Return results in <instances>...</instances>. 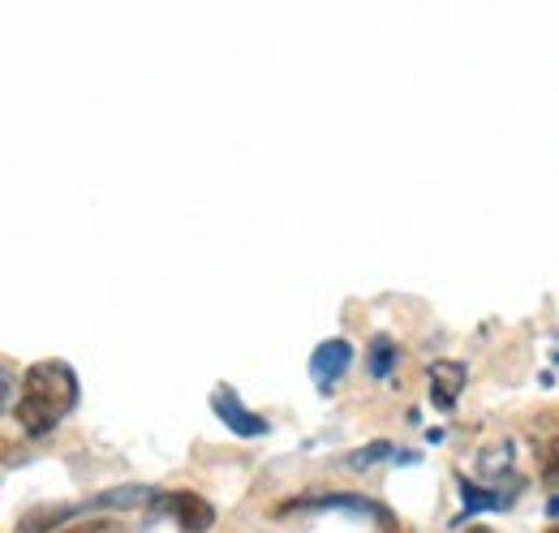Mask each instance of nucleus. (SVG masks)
Segmentation results:
<instances>
[{"label":"nucleus","instance_id":"f257e3e1","mask_svg":"<svg viewBox=\"0 0 559 533\" xmlns=\"http://www.w3.org/2000/svg\"><path fill=\"white\" fill-rule=\"evenodd\" d=\"M73 404H78V375L66 362L44 357V362H35L22 375V392H17L9 413L17 417V426L31 439H44V435H52L70 417Z\"/></svg>","mask_w":559,"mask_h":533},{"label":"nucleus","instance_id":"f03ea898","mask_svg":"<svg viewBox=\"0 0 559 533\" xmlns=\"http://www.w3.org/2000/svg\"><path fill=\"white\" fill-rule=\"evenodd\" d=\"M151 508L164 512V517H173L177 530L186 533H207L215 525V508H211L203 495H194V490H155V504Z\"/></svg>","mask_w":559,"mask_h":533},{"label":"nucleus","instance_id":"7ed1b4c3","mask_svg":"<svg viewBox=\"0 0 559 533\" xmlns=\"http://www.w3.org/2000/svg\"><path fill=\"white\" fill-rule=\"evenodd\" d=\"M353 366V344L349 340H323L319 348H314V357H310V375H314V383H319V392H332L345 375H349Z\"/></svg>","mask_w":559,"mask_h":533},{"label":"nucleus","instance_id":"20e7f679","mask_svg":"<svg viewBox=\"0 0 559 533\" xmlns=\"http://www.w3.org/2000/svg\"><path fill=\"white\" fill-rule=\"evenodd\" d=\"M211 408L219 413V422H224L228 430H237V435H246V439L267 435V422H263V417H254V413L237 400L233 388H215V392H211Z\"/></svg>","mask_w":559,"mask_h":533},{"label":"nucleus","instance_id":"39448f33","mask_svg":"<svg viewBox=\"0 0 559 533\" xmlns=\"http://www.w3.org/2000/svg\"><path fill=\"white\" fill-rule=\"evenodd\" d=\"M426 379H430V400L439 408H452L461 400V392H465V383H469V370L461 362H435Z\"/></svg>","mask_w":559,"mask_h":533},{"label":"nucleus","instance_id":"423d86ee","mask_svg":"<svg viewBox=\"0 0 559 533\" xmlns=\"http://www.w3.org/2000/svg\"><path fill=\"white\" fill-rule=\"evenodd\" d=\"M57 533H130V530L117 517H82V521H73V525H66V530Z\"/></svg>","mask_w":559,"mask_h":533},{"label":"nucleus","instance_id":"0eeeda50","mask_svg":"<svg viewBox=\"0 0 559 533\" xmlns=\"http://www.w3.org/2000/svg\"><path fill=\"white\" fill-rule=\"evenodd\" d=\"M370 353H374V357H370V370H374L379 379H388V370H392V357H396V344H392L388 335H379V340L370 344Z\"/></svg>","mask_w":559,"mask_h":533},{"label":"nucleus","instance_id":"6e6552de","mask_svg":"<svg viewBox=\"0 0 559 533\" xmlns=\"http://www.w3.org/2000/svg\"><path fill=\"white\" fill-rule=\"evenodd\" d=\"M465 533H495V530H487V525H474V530H465Z\"/></svg>","mask_w":559,"mask_h":533},{"label":"nucleus","instance_id":"1a4fd4ad","mask_svg":"<svg viewBox=\"0 0 559 533\" xmlns=\"http://www.w3.org/2000/svg\"><path fill=\"white\" fill-rule=\"evenodd\" d=\"M547 533H559V525H551V530H547Z\"/></svg>","mask_w":559,"mask_h":533}]
</instances>
